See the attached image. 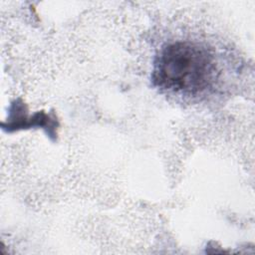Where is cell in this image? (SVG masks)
I'll list each match as a JSON object with an SVG mask.
<instances>
[{
    "label": "cell",
    "mask_w": 255,
    "mask_h": 255,
    "mask_svg": "<svg viewBox=\"0 0 255 255\" xmlns=\"http://www.w3.org/2000/svg\"><path fill=\"white\" fill-rule=\"evenodd\" d=\"M216 72L214 56L206 47L195 42L176 41L159 51L151 80L154 86L167 93L194 96L212 85Z\"/></svg>",
    "instance_id": "obj_1"
}]
</instances>
